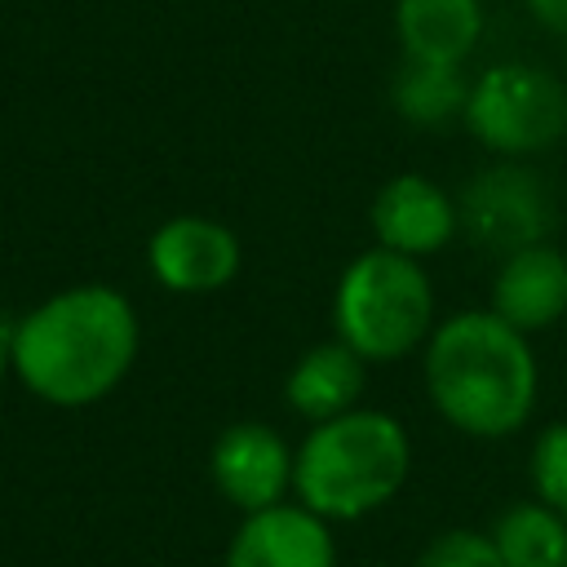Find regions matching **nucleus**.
Listing matches in <instances>:
<instances>
[{"label": "nucleus", "instance_id": "obj_1", "mask_svg": "<svg viewBox=\"0 0 567 567\" xmlns=\"http://www.w3.org/2000/svg\"><path fill=\"white\" fill-rule=\"evenodd\" d=\"M137 315L111 284H75L13 323V372L53 408L106 399L137 359Z\"/></svg>", "mask_w": 567, "mask_h": 567}, {"label": "nucleus", "instance_id": "obj_2", "mask_svg": "<svg viewBox=\"0 0 567 567\" xmlns=\"http://www.w3.org/2000/svg\"><path fill=\"white\" fill-rule=\"evenodd\" d=\"M540 372L527 332L496 310H461L425 337V394L470 439H505L536 408Z\"/></svg>", "mask_w": 567, "mask_h": 567}, {"label": "nucleus", "instance_id": "obj_3", "mask_svg": "<svg viewBox=\"0 0 567 567\" xmlns=\"http://www.w3.org/2000/svg\"><path fill=\"white\" fill-rule=\"evenodd\" d=\"M412 470L408 430L377 408L319 421L292 461V492L328 523H354L394 501Z\"/></svg>", "mask_w": 567, "mask_h": 567}, {"label": "nucleus", "instance_id": "obj_4", "mask_svg": "<svg viewBox=\"0 0 567 567\" xmlns=\"http://www.w3.org/2000/svg\"><path fill=\"white\" fill-rule=\"evenodd\" d=\"M332 328L368 363H390L425 346L434 332V288L416 257L394 248L359 252L332 292Z\"/></svg>", "mask_w": 567, "mask_h": 567}, {"label": "nucleus", "instance_id": "obj_5", "mask_svg": "<svg viewBox=\"0 0 567 567\" xmlns=\"http://www.w3.org/2000/svg\"><path fill=\"white\" fill-rule=\"evenodd\" d=\"M465 128L496 155H536L567 133V89L527 62H496L470 84Z\"/></svg>", "mask_w": 567, "mask_h": 567}, {"label": "nucleus", "instance_id": "obj_6", "mask_svg": "<svg viewBox=\"0 0 567 567\" xmlns=\"http://www.w3.org/2000/svg\"><path fill=\"white\" fill-rule=\"evenodd\" d=\"M456 217L474 244L509 257V252L545 239V230L554 221V204H549L545 182L532 168L509 159V164L483 168L478 177L465 182V190L456 199Z\"/></svg>", "mask_w": 567, "mask_h": 567}, {"label": "nucleus", "instance_id": "obj_7", "mask_svg": "<svg viewBox=\"0 0 567 567\" xmlns=\"http://www.w3.org/2000/svg\"><path fill=\"white\" fill-rule=\"evenodd\" d=\"M146 266L168 292H217L239 275V239L213 217H168L146 239Z\"/></svg>", "mask_w": 567, "mask_h": 567}, {"label": "nucleus", "instance_id": "obj_8", "mask_svg": "<svg viewBox=\"0 0 567 567\" xmlns=\"http://www.w3.org/2000/svg\"><path fill=\"white\" fill-rule=\"evenodd\" d=\"M292 461H297V452H288L279 430H270L261 421H239L217 434L208 474H213V487L221 492V501L252 514V509L279 505V496L292 487Z\"/></svg>", "mask_w": 567, "mask_h": 567}, {"label": "nucleus", "instance_id": "obj_9", "mask_svg": "<svg viewBox=\"0 0 567 567\" xmlns=\"http://www.w3.org/2000/svg\"><path fill=\"white\" fill-rule=\"evenodd\" d=\"M368 221H372V235L381 248H394L403 257H430L439 252L461 217H456V204L447 199V190L421 173H399L390 177L377 195H372V208H368Z\"/></svg>", "mask_w": 567, "mask_h": 567}, {"label": "nucleus", "instance_id": "obj_10", "mask_svg": "<svg viewBox=\"0 0 567 567\" xmlns=\"http://www.w3.org/2000/svg\"><path fill=\"white\" fill-rule=\"evenodd\" d=\"M226 567H337L328 518L284 501L252 509L230 536Z\"/></svg>", "mask_w": 567, "mask_h": 567}, {"label": "nucleus", "instance_id": "obj_11", "mask_svg": "<svg viewBox=\"0 0 567 567\" xmlns=\"http://www.w3.org/2000/svg\"><path fill=\"white\" fill-rule=\"evenodd\" d=\"M492 310L518 332L558 323L567 315V257L545 239L509 252L492 279Z\"/></svg>", "mask_w": 567, "mask_h": 567}, {"label": "nucleus", "instance_id": "obj_12", "mask_svg": "<svg viewBox=\"0 0 567 567\" xmlns=\"http://www.w3.org/2000/svg\"><path fill=\"white\" fill-rule=\"evenodd\" d=\"M363 385H368V359L359 350H350L341 337H332V341L310 346L292 363V372L284 381V399L297 416L319 425V421H332V416L359 408Z\"/></svg>", "mask_w": 567, "mask_h": 567}, {"label": "nucleus", "instance_id": "obj_13", "mask_svg": "<svg viewBox=\"0 0 567 567\" xmlns=\"http://www.w3.org/2000/svg\"><path fill=\"white\" fill-rule=\"evenodd\" d=\"M394 35L403 58L465 62L483 35L478 0H394Z\"/></svg>", "mask_w": 567, "mask_h": 567}, {"label": "nucleus", "instance_id": "obj_14", "mask_svg": "<svg viewBox=\"0 0 567 567\" xmlns=\"http://www.w3.org/2000/svg\"><path fill=\"white\" fill-rule=\"evenodd\" d=\"M470 84L474 80H465L456 62H421V58H408L403 71L390 84V102H394V111L408 124H416V128H443L447 120H465Z\"/></svg>", "mask_w": 567, "mask_h": 567}, {"label": "nucleus", "instance_id": "obj_15", "mask_svg": "<svg viewBox=\"0 0 567 567\" xmlns=\"http://www.w3.org/2000/svg\"><path fill=\"white\" fill-rule=\"evenodd\" d=\"M505 567H567V518L545 501H518L492 523Z\"/></svg>", "mask_w": 567, "mask_h": 567}, {"label": "nucleus", "instance_id": "obj_16", "mask_svg": "<svg viewBox=\"0 0 567 567\" xmlns=\"http://www.w3.org/2000/svg\"><path fill=\"white\" fill-rule=\"evenodd\" d=\"M527 470H532L536 501H545L567 518V421H554L549 430H540V439L532 443Z\"/></svg>", "mask_w": 567, "mask_h": 567}, {"label": "nucleus", "instance_id": "obj_17", "mask_svg": "<svg viewBox=\"0 0 567 567\" xmlns=\"http://www.w3.org/2000/svg\"><path fill=\"white\" fill-rule=\"evenodd\" d=\"M416 567H505L501 563V549L492 540V532H470V527H452V532H439Z\"/></svg>", "mask_w": 567, "mask_h": 567}, {"label": "nucleus", "instance_id": "obj_18", "mask_svg": "<svg viewBox=\"0 0 567 567\" xmlns=\"http://www.w3.org/2000/svg\"><path fill=\"white\" fill-rule=\"evenodd\" d=\"M532 9V18L558 35H567V0H523Z\"/></svg>", "mask_w": 567, "mask_h": 567}, {"label": "nucleus", "instance_id": "obj_19", "mask_svg": "<svg viewBox=\"0 0 567 567\" xmlns=\"http://www.w3.org/2000/svg\"><path fill=\"white\" fill-rule=\"evenodd\" d=\"M13 372V328H0V381Z\"/></svg>", "mask_w": 567, "mask_h": 567}]
</instances>
